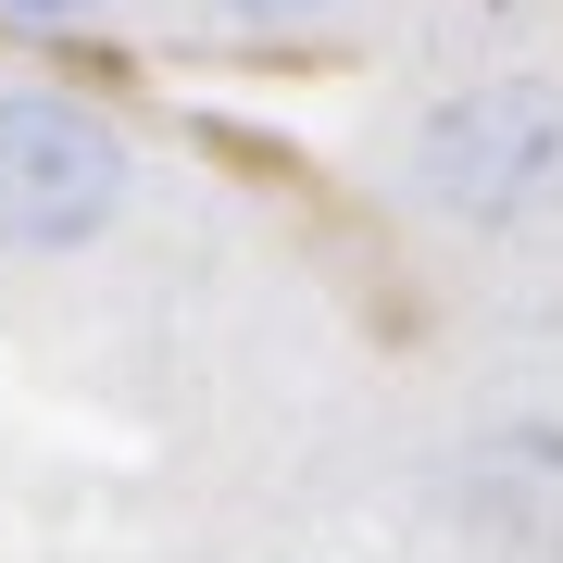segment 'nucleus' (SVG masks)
I'll return each instance as SVG.
<instances>
[{"label": "nucleus", "mask_w": 563, "mask_h": 563, "mask_svg": "<svg viewBox=\"0 0 563 563\" xmlns=\"http://www.w3.org/2000/svg\"><path fill=\"white\" fill-rule=\"evenodd\" d=\"M401 188L463 239H526L563 213V76H463L413 113Z\"/></svg>", "instance_id": "f257e3e1"}, {"label": "nucleus", "mask_w": 563, "mask_h": 563, "mask_svg": "<svg viewBox=\"0 0 563 563\" xmlns=\"http://www.w3.org/2000/svg\"><path fill=\"white\" fill-rule=\"evenodd\" d=\"M139 163H125V125L63 101V88H0V251L63 263L88 251L125 213Z\"/></svg>", "instance_id": "f03ea898"}, {"label": "nucleus", "mask_w": 563, "mask_h": 563, "mask_svg": "<svg viewBox=\"0 0 563 563\" xmlns=\"http://www.w3.org/2000/svg\"><path fill=\"white\" fill-rule=\"evenodd\" d=\"M76 13H101V0H0V25H76Z\"/></svg>", "instance_id": "7ed1b4c3"}, {"label": "nucleus", "mask_w": 563, "mask_h": 563, "mask_svg": "<svg viewBox=\"0 0 563 563\" xmlns=\"http://www.w3.org/2000/svg\"><path fill=\"white\" fill-rule=\"evenodd\" d=\"M213 13H239V25H301V13H325V0H213Z\"/></svg>", "instance_id": "20e7f679"}]
</instances>
